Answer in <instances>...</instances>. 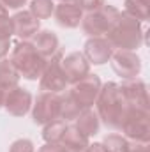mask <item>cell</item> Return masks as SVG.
Masks as SVG:
<instances>
[{
    "instance_id": "1",
    "label": "cell",
    "mask_w": 150,
    "mask_h": 152,
    "mask_svg": "<svg viewBox=\"0 0 150 152\" xmlns=\"http://www.w3.org/2000/svg\"><path fill=\"white\" fill-rule=\"evenodd\" d=\"M95 104H97L99 120H103L111 129H120L125 115L129 112V104L124 99V96L120 92V87L117 83L108 81V83L101 85Z\"/></svg>"
},
{
    "instance_id": "2",
    "label": "cell",
    "mask_w": 150,
    "mask_h": 152,
    "mask_svg": "<svg viewBox=\"0 0 150 152\" xmlns=\"http://www.w3.org/2000/svg\"><path fill=\"white\" fill-rule=\"evenodd\" d=\"M9 60L12 62V66L16 67V71L20 73V76L27 78V80H37L41 78L48 58H44L32 42L28 41H20L12 51Z\"/></svg>"
},
{
    "instance_id": "3",
    "label": "cell",
    "mask_w": 150,
    "mask_h": 152,
    "mask_svg": "<svg viewBox=\"0 0 150 152\" xmlns=\"http://www.w3.org/2000/svg\"><path fill=\"white\" fill-rule=\"evenodd\" d=\"M106 39L110 41L113 48L118 50H127L133 51L136 48L141 46L143 42V28L141 23L127 14H120L118 21L113 25V28L110 30V34L106 36Z\"/></svg>"
},
{
    "instance_id": "4",
    "label": "cell",
    "mask_w": 150,
    "mask_h": 152,
    "mask_svg": "<svg viewBox=\"0 0 150 152\" xmlns=\"http://www.w3.org/2000/svg\"><path fill=\"white\" fill-rule=\"evenodd\" d=\"M120 11L115 9L113 5H103L97 11L88 12L83 20H81V28L85 34H88L90 37H103L108 36L113 25L118 21L120 18Z\"/></svg>"
},
{
    "instance_id": "5",
    "label": "cell",
    "mask_w": 150,
    "mask_h": 152,
    "mask_svg": "<svg viewBox=\"0 0 150 152\" xmlns=\"http://www.w3.org/2000/svg\"><path fill=\"white\" fill-rule=\"evenodd\" d=\"M120 129L124 131L125 138H129V140H133L136 143H149V140H150V113H149V110L129 106V112L125 115Z\"/></svg>"
},
{
    "instance_id": "6",
    "label": "cell",
    "mask_w": 150,
    "mask_h": 152,
    "mask_svg": "<svg viewBox=\"0 0 150 152\" xmlns=\"http://www.w3.org/2000/svg\"><path fill=\"white\" fill-rule=\"evenodd\" d=\"M39 80H41L39 87H41L42 92L58 94V92L67 88L69 81H67V76L62 69V53H60V50L57 51V55H53L46 62V67H44V71H42Z\"/></svg>"
},
{
    "instance_id": "7",
    "label": "cell",
    "mask_w": 150,
    "mask_h": 152,
    "mask_svg": "<svg viewBox=\"0 0 150 152\" xmlns=\"http://www.w3.org/2000/svg\"><path fill=\"white\" fill-rule=\"evenodd\" d=\"M99 90H101V80H99V76L88 73L85 78H81L79 81L73 83V88L69 90V94L78 103V106L81 110H87V108H92L95 104Z\"/></svg>"
},
{
    "instance_id": "8",
    "label": "cell",
    "mask_w": 150,
    "mask_h": 152,
    "mask_svg": "<svg viewBox=\"0 0 150 152\" xmlns=\"http://www.w3.org/2000/svg\"><path fill=\"white\" fill-rule=\"evenodd\" d=\"M58 106H60V96L53 92H41L36 99L32 117L36 124H48L55 118H58Z\"/></svg>"
},
{
    "instance_id": "9",
    "label": "cell",
    "mask_w": 150,
    "mask_h": 152,
    "mask_svg": "<svg viewBox=\"0 0 150 152\" xmlns=\"http://www.w3.org/2000/svg\"><path fill=\"white\" fill-rule=\"evenodd\" d=\"M111 67L113 71L124 80L136 78L141 71V60L136 53L127 51V50H118L111 55Z\"/></svg>"
},
{
    "instance_id": "10",
    "label": "cell",
    "mask_w": 150,
    "mask_h": 152,
    "mask_svg": "<svg viewBox=\"0 0 150 152\" xmlns=\"http://www.w3.org/2000/svg\"><path fill=\"white\" fill-rule=\"evenodd\" d=\"M118 87H120V92L129 106L149 110V96H147L145 81H141L138 78H131V80H124Z\"/></svg>"
},
{
    "instance_id": "11",
    "label": "cell",
    "mask_w": 150,
    "mask_h": 152,
    "mask_svg": "<svg viewBox=\"0 0 150 152\" xmlns=\"http://www.w3.org/2000/svg\"><path fill=\"white\" fill-rule=\"evenodd\" d=\"M113 53H115V48L110 44V41L104 37H90L85 42L83 55L88 60V64L103 66V64L110 62Z\"/></svg>"
},
{
    "instance_id": "12",
    "label": "cell",
    "mask_w": 150,
    "mask_h": 152,
    "mask_svg": "<svg viewBox=\"0 0 150 152\" xmlns=\"http://www.w3.org/2000/svg\"><path fill=\"white\" fill-rule=\"evenodd\" d=\"M4 106L12 117H23L32 108V96L28 90H25L21 87H14L5 92Z\"/></svg>"
},
{
    "instance_id": "13",
    "label": "cell",
    "mask_w": 150,
    "mask_h": 152,
    "mask_svg": "<svg viewBox=\"0 0 150 152\" xmlns=\"http://www.w3.org/2000/svg\"><path fill=\"white\" fill-rule=\"evenodd\" d=\"M62 69L67 76V81L76 83L90 73V64H88V60L85 58L83 53L73 51V53L62 57Z\"/></svg>"
},
{
    "instance_id": "14",
    "label": "cell",
    "mask_w": 150,
    "mask_h": 152,
    "mask_svg": "<svg viewBox=\"0 0 150 152\" xmlns=\"http://www.w3.org/2000/svg\"><path fill=\"white\" fill-rule=\"evenodd\" d=\"M53 16L62 28H76L83 20V11L76 2H60L55 5Z\"/></svg>"
},
{
    "instance_id": "15",
    "label": "cell",
    "mask_w": 150,
    "mask_h": 152,
    "mask_svg": "<svg viewBox=\"0 0 150 152\" xmlns=\"http://www.w3.org/2000/svg\"><path fill=\"white\" fill-rule=\"evenodd\" d=\"M11 20H12V32L21 39V41H27V39L34 37L39 32L41 21H39L30 11H20Z\"/></svg>"
},
{
    "instance_id": "16",
    "label": "cell",
    "mask_w": 150,
    "mask_h": 152,
    "mask_svg": "<svg viewBox=\"0 0 150 152\" xmlns=\"http://www.w3.org/2000/svg\"><path fill=\"white\" fill-rule=\"evenodd\" d=\"M34 46H36V50L44 58H51L58 51V37L51 30H42V32L36 34Z\"/></svg>"
},
{
    "instance_id": "17",
    "label": "cell",
    "mask_w": 150,
    "mask_h": 152,
    "mask_svg": "<svg viewBox=\"0 0 150 152\" xmlns=\"http://www.w3.org/2000/svg\"><path fill=\"white\" fill-rule=\"evenodd\" d=\"M74 120H76V127H78L85 136H88V138H90V136H94V134H97V133H99L101 120H99L97 112H94V110L87 108V110H83L81 113L78 115Z\"/></svg>"
},
{
    "instance_id": "18",
    "label": "cell",
    "mask_w": 150,
    "mask_h": 152,
    "mask_svg": "<svg viewBox=\"0 0 150 152\" xmlns=\"http://www.w3.org/2000/svg\"><path fill=\"white\" fill-rule=\"evenodd\" d=\"M60 143L73 152H81L85 151V147L88 145V136H85L76 126H69V127H66Z\"/></svg>"
},
{
    "instance_id": "19",
    "label": "cell",
    "mask_w": 150,
    "mask_h": 152,
    "mask_svg": "<svg viewBox=\"0 0 150 152\" xmlns=\"http://www.w3.org/2000/svg\"><path fill=\"white\" fill-rule=\"evenodd\" d=\"M18 81H20V73L16 71L12 62L7 58H2L0 60V88H4L7 92V90L18 87Z\"/></svg>"
},
{
    "instance_id": "20",
    "label": "cell",
    "mask_w": 150,
    "mask_h": 152,
    "mask_svg": "<svg viewBox=\"0 0 150 152\" xmlns=\"http://www.w3.org/2000/svg\"><path fill=\"white\" fill-rule=\"evenodd\" d=\"M124 14L141 21L149 20V0H125L124 2Z\"/></svg>"
},
{
    "instance_id": "21",
    "label": "cell",
    "mask_w": 150,
    "mask_h": 152,
    "mask_svg": "<svg viewBox=\"0 0 150 152\" xmlns=\"http://www.w3.org/2000/svg\"><path fill=\"white\" fill-rule=\"evenodd\" d=\"M66 127H67L66 126V120H62V118H55V120L44 124V129H42L44 142L46 143H60Z\"/></svg>"
},
{
    "instance_id": "22",
    "label": "cell",
    "mask_w": 150,
    "mask_h": 152,
    "mask_svg": "<svg viewBox=\"0 0 150 152\" xmlns=\"http://www.w3.org/2000/svg\"><path fill=\"white\" fill-rule=\"evenodd\" d=\"M83 110L78 106L74 99L71 97V94L67 92L66 96H60V106H58V118L62 120H74Z\"/></svg>"
},
{
    "instance_id": "23",
    "label": "cell",
    "mask_w": 150,
    "mask_h": 152,
    "mask_svg": "<svg viewBox=\"0 0 150 152\" xmlns=\"http://www.w3.org/2000/svg\"><path fill=\"white\" fill-rule=\"evenodd\" d=\"M106 152H131V143L122 134H108L103 142Z\"/></svg>"
},
{
    "instance_id": "24",
    "label": "cell",
    "mask_w": 150,
    "mask_h": 152,
    "mask_svg": "<svg viewBox=\"0 0 150 152\" xmlns=\"http://www.w3.org/2000/svg\"><path fill=\"white\" fill-rule=\"evenodd\" d=\"M53 11H55V4L51 0H32V4H30V12L39 21L50 18L53 14Z\"/></svg>"
},
{
    "instance_id": "25",
    "label": "cell",
    "mask_w": 150,
    "mask_h": 152,
    "mask_svg": "<svg viewBox=\"0 0 150 152\" xmlns=\"http://www.w3.org/2000/svg\"><path fill=\"white\" fill-rule=\"evenodd\" d=\"M9 152H34V143L27 138H21V140H16L12 142Z\"/></svg>"
},
{
    "instance_id": "26",
    "label": "cell",
    "mask_w": 150,
    "mask_h": 152,
    "mask_svg": "<svg viewBox=\"0 0 150 152\" xmlns=\"http://www.w3.org/2000/svg\"><path fill=\"white\" fill-rule=\"evenodd\" d=\"M14 32H12V20L9 16L0 18V37L2 39H11Z\"/></svg>"
},
{
    "instance_id": "27",
    "label": "cell",
    "mask_w": 150,
    "mask_h": 152,
    "mask_svg": "<svg viewBox=\"0 0 150 152\" xmlns=\"http://www.w3.org/2000/svg\"><path fill=\"white\" fill-rule=\"evenodd\" d=\"M76 4L81 7V11L92 12V11H97V9L103 7V5H104V0H78Z\"/></svg>"
},
{
    "instance_id": "28",
    "label": "cell",
    "mask_w": 150,
    "mask_h": 152,
    "mask_svg": "<svg viewBox=\"0 0 150 152\" xmlns=\"http://www.w3.org/2000/svg\"><path fill=\"white\" fill-rule=\"evenodd\" d=\"M0 4L5 9H20L27 4V0H0Z\"/></svg>"
},
{
    "instance_id": "29",
    "label": "cell",
    "mask_w": 150,
    "mask_h": 152,
    "mask_svg": "<svg viewBox=\"0 0 150 152\" xmlns=\"http://www.w3.org/2000/svg\"><path fill=\"white\" fill-rule=\"evenodd\" d=\"M9 48H11V39H2L0 37V60L9 53Z\"/></svg>"
},
{
    "instance_id": "30",
    "label": "cell",
    "mask_w": 150,
    "mask_h": 152,
    "mask_svg": "<svg viewBox=\"0 0 150 152\" xmlns=\"http://www.w3.org/2000/svg\"><path fill=\"white\" fill-rule=\"evenodd\" d=\"M81 152H106V149H104V145L103 143H88L87 147H85V151H81Z\"/></svg>"
},
{
    "instance_id": "31",
    "label": "cell",
    "mask_w": 150,
    "mask_h": 152,
    "mask_svg": "<svg viewBox=\"0 0 150 152\" xmlns=\"http://www.w3.org/2000/svg\"><path fill=\"white\" fill-rule=\"evenodd\" d=\"M5 16H9V12H7V9L0 4V18H5Z\"/></svg>"
},
{
    "instance_id": "32",
    "label": "cell",
    "mask_w": 150,
    "mask_h": 152,
    "mask_svg": "<svg viewBox=\"0 0 150 152\" xmlns=\"http://www.w3.org/2000/svg\"><path fill=\"white\" fill-rule=\"evenodd\" d=\"M4 99H5V90H4V88H0V108L4 106Z\"/></svg>"
},
{
    "instance_id": "33",
    "label": "cell",
    "mask_w": 150,
    "mask_h": 152,
    "mask_svg": "<svg viewBox=\"0 0 150 152\" xmlns=\"http://www.w3.org/2000/svg\"><path fill=\"white\" fill-rule=\"evenodd\" d=\"M60 152H73V151H69L67 147H64V145H62V149H60Z\"/></svg>"
},
{
    "instance_id": "34",
    "label": "cell",
    "mask_w": 150,
    "mask_h": 152,
    "mask_svg": "<svg viewBox=\"0 0 150 152\" xmlns=\"http://www.w3.org/2000/svg\"><path fill=\"white\" fill-rule=\"evenodd\" d=\"M60 2H74V0H60Z\"/></svg>"
}]
</instances>
